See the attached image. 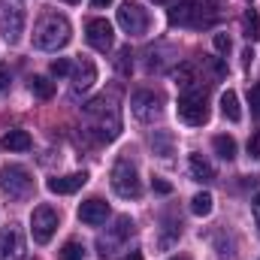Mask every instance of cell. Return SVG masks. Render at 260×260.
<instances>
[{
  "instance_id": "obj_16",
  "label": "cell",
  "mask_w": 260,
  "mask_h": 260,
  "mask_svg": "<svg viewBox=\"0 0 260 260\" xmlns=\"http://www.w3.org/2000/svg\"><path fill=\"white\" fill-rule=\"evenodd\" d=\"M88 182V173H70V176H61V179H49V191L52 194H76L79 188H85Z\"/></svg>"
},
{
  "instance_id": "obj_2",
  "label": "cell",
  "mask_w": 260,
  "mask_h": 260,
  "mask_svg": "<svg viewBox=\"0 0 260 260\" xmlns=\"http://www.w3.org/2000/svg\"><path fill=\"white\" fill-rule=\"evenodd\" d=\"M85 115L88 118H97L94 121V130L103 142H112L118 133H121V118H118V106L106 97H97L91 103H85Z\"/></svg>"
},
{
  "instance_id": "obj_8",
  "label": "cell",
  "mask_w": 260,
  "mask_h": 260,
  "mask_svg": "<svg viewBox=\"0 0 260 260\" xmlns=\"http://www.w3.org/2000/svg\"><path fill=\"white\" fill-rule=\"evenodd\" d=\"M58 230V212L52 206H37L30 215V236L37 245H46Z\"/></svg>"
},
{
  "instance_id": "obj_37",
  "label": "cell",
  "mask_w": 260,
  "mask_h": 260,
  "mask_svg": "<svg viewBox=\"0 0 260 260\" xmlns=\"http://www.w3.org/2000/svg\"><path fill=\"white\" fill-rule=\"evenodd\" d=\"M106 3H112V0H94V6L100 9V6H106Z\"/></svg>"
},
{
  "instance_id": "obj_26",
  "label": "cell",
  "mask_w": 260,
  "mask_h": 260,
  "mask_svg": "<svg viewBox=\"0 0 260 260\" xmlns=\"http://www.w3.org/2000/svg\"><path fill=\"white\" fill-rule=\"evenodd\" d=\"M85 257H88V248L82 242H76V239L64 242V248L58 251V260H85Z\"/></svg>"
},
{
  "instance_id": "obj_10",
  "label": "cell",
  "mask_w": 260,
  "mask_h": 260,
  "mask_svg": "<svg viewBox=\"0 0 260 260\" xmlns=\"http://www.w3.org/2000/svg\"><path fill=\"white\" fill-rule=\"evenodd\" d=\"M85 40H88L91 49H97V52H109V49H112V40H115L112 24H109L106 18H91V21L85 24Z\"/></svg>"
},
{
  "instance_id": "obj_13",
  "label": "cell",
  "mask_w": 260,
  "mask_h": 260,
  "mask_svg": "<svg viewBox=\"0 0 260 260\" xmlns=\"http://www.w3.org/2000/svg\"><path fill=\"white\" fill-rule=\"evenodd\" d=\"M130 233H133V221H130L127 215H121V218L115 221L112 233H109V236H100V239H97V248H100V254H103V257H106V254H112V248H115L118 242H124Z\"/></svg>"
},
{
  "instance_id": "obj_35",
  "label": "cell",
  "mask_w": 260,
  "mask_h": 260,
  "mask_svg": "<svg viewBox=\"0 0 260 260\" xmlns=\"http://www.w3.org/2000/svg\"><path fill=\"white\" fill-rule=\"evenodd\" d=\"M242 61H245V64H251V61H254V52H251V49H245V52H242Z\"/></svg>"
},
{
  "instance_id": "obj_18",
  "label": "cell",
  "mask_w": 260,
  "mask_h": 260,
  "mask_svg": "<svg viewBox=\"0 0 260 260\" xmlns=\"http://www.w3.org/2000/svg\"><path fill=\"white\" fill-rule=\"evenodd\" d=\"M221 115H224L227 121H233V124L242 121V106H239L236 91H224V94H221Z\"/></svg>"
},
{
  "instance_id": "obj_36",
  "label": "cell",
  "mask_w": 260,
  "mask_h": 260,
  "mask_svg": "<svg viewBox=\"0 0 260 260\" xmlns=\"http://www.w3.org/2000/svg\"><path fill=\"white\" fill-rule=\"evenodd\" d=\"M127 260H142V254H139V251H130V257Z\"/></svg>"
},
{
  "instance_id": "obj_14",
  "label": "cell",
  "mask_w": 260,
  "mask_h": 260,
  "mask_svg": "<svg viewBox=\"0 0 260 260\" xmlns=\"http://www.w3.org/2000/svg\"><path fill=\"white\" fill-rule=\"evenodd\" d=\"M24 257V242L15 227L0 230V260H21Z\"/></svg>"
},
{
  "instance_id": "obj_24",
  "label": "cell",
  "mask_w": 260,
  "mask_h": 260,
  "mask_svg": "<svg viewBox=\"0 0 260 260\" xmlns=\"http://www.w3.org/2000/svg\"><path fill=\"white\" fill-rule=\"evenodd\" d=\"M151 148H154V154L170 157V154H173V133H167V130H154V136H151Z\"/></svg>"
},
{
  "instance_id": "obj_22",
  "label": "cell",
  "mask_w": 260,
  "mask_h": 260,
  "mask_svg": "<svg viewBox=\"0 0 260 260\" xmlns=\"http://www.w3.org/2000/svg\"><path fill=\"white\" fill-rule=\"evenodd\" d=\"M212 145H215V151H218L221 160H233V157H236V139H233V136L218 133V136L212 139Z\"/></svg>"
},
{
  "instance_id": "obj_29",
  "label": "cell",
  "mask_w": 260,
  "mask_h": 260,
  "mask_svg": "<svg viewBox=\"0 0 260 260\" xmlns=\"http://www.w3.org/2000/svg\"><path fill=\"white\" fill-rule=\"evenodd\" d=\"M73 73V64L67 61V58H58V61H52V76H70Z\"/></svg>"
},
{
  "instance_id": "obj_32",
  "label": "cell",
  "mask_w": 260,
  "mask_h": 260,
  "mask_svg": "<svg viewBox=\"0 0 260 260\" xmlns=\"http://www.w3.org/2000/svg\"><path fill=\"white\" fill-rule=\"evenodd\" d=\"M248 154H251V157H260V133H254V136L248 139Z\"/></svg>"
},
{
  "instance_id": "obj_40",
  "label": "cell",
  "mask_w": 260,
  "mask_h": 260,
  "mask_svg": "<svg viewBox=\"0 0 260 260\" xmlns=\"http://www.w3.org/2000/svg\"><path fill=\"white\" fill-rule=\"evenodd\" d=\"M64 3H79V0H64Z\"/></svg>"
},
{
  "instance_id": "obj_9",
  "label": "cell",
  "mask_w": 260,
  "mask_h": 260,
  "mask_svg": "<svg viewBox=\"0 0 260 260\" xmlns=\"http://www.w3.org/2000/svg\"><path fill=\"white\" fill-rule=\"evenodd\" d=\"M118 24H121V30L130 34V37H142L148 30V12L136 0H124L118 6Z\"/></svg>"
},
{
  "instance_id": "obj_3",
  "label": "cell",
  "mask_w": 260,
  "mask_h": 260,
  "mask_svg": "<svg viewBox=\"0 0 260 260\" xmlns=\"http://www.w3.org/2000/svg\"><path fill=\"white\" fill-rule=\"evenodd\" d=\"M218 18L215 6H206V3H179L176 9H170V21L179 24V27H212Z\"/></svg>"
},
{
  "instance_id": "obj_17",
  "label": "cell",
  "mask_w": 260,
  "mask_h": 260,
  "mask_svg": "<svg viewBox=\"0 0 260 260\" xmlns=\"http://www.w3.org/2000/svg\"><path fill=\"white\" fill-rule=\"evenodd\" d=\"M188 170H191V179L200 182V185L215 182V167H212V160H209V157H203L200 151H194V154L188 157Z\"/></svg>"
},
{
  "instance_id": "obj_5",
  "label": "cell",
  "mask_w": 260,
  "mask_h": 260,
  "mask_svg": "<svg viewBox=\"0 0 260 260\" xmlns=\"http://www.w3.org/2000/svg\"><path fill=\"white\" fill-rule=\"evenodd\" d=\"M109 182H112V191L118 197H124V200H139V197H142V185H139L136 167L130 164L127 157H118V160L112 164Z\"/></svg>"
},
{
  "instance_id": "obj_27",
  "label": "cell",
  "mask_w": 260,
  "mask_h": 260,
  "mask_svg": "<svg viewBox=\"0 0 260 260\" xmlns=\"http://www.w3.org/2000/svg\"><path fill=\"white\" fill-rule=\"evenodd\" d=\"M115 70H118L121 76H130V70H133V55H130V46L118 49V55H115Z\"/></svg>"
},
{
  "instance_id": "obj_31",
  "label": "cell",
  "mask_w": 260,
  "mask_h": 260,
  "mask_svg": "<svg viewBox=\"0 0 260 260\" xmlns=\"http://www.w3.org/2000/svg\"><path fill=\"white\" fill-rule=\"evenodd\" d=\"M151 188H154V191H157V194H173V185H170V182H164V179H157V176H154V179H151Z\"/></svg>"
},
{
  "instance_id": "obj_1",
  "label": "cell",
  "mask_w": 260,
  "mask_h": 260,
  "mask_svg": "<svg viewBox=\"0 0 260 260\" xmlns=\"http://www.w3.org/2000/svg\"><path fill=\"white\" fill-rule=\"evenodd\" d=\"M70 37H73V27H70V21H67L64 15H58V12L43 15L40 24L34 27V46L43 49V52L64 49L67 43H70Z\"/></svg>"
},
{
  "instance_id": "obj_4",
  "label": "cell",
  "mask_w": 260,
  "mask_h": 260,
  "mask_svg": "<svg viewBox=\"0 0 260 260\" xmlns=\"http://www.w3.org/2000/svg\"><path fill=\"white\" fill-rule=\"evenodd\" d=\"M0 191L9 200H27L34 194V179L21 164H6L0 170Z\"/></svg>"
},
{
  "instance_id": "obj_20",
  "label": "cell",
  "mask_w": 260,
  "mask_h": 260,
  "mask_svg": "<svg viewBox=\"0 0 260 260\" xmlns=\"http://www.w3.org/2000/svg\"><path fill=\"white\" fill-rule=\"evenodd\" d=\"M242 34H245L248 43H257L260 40V15L254 9H245L242 12Z\"/></svg>"
},
{
  "instance_id": "obj_25",
  "label": "cell",
  "mask_w": 260,
  "mask_h": 260,
  "mask_svg": "<svg viewBox=\"0 0 260 260\" xmlns=\"http://www.w3.org/2000/svg\"><path fill=\"white\" fill-rule=\"evenodd\" d=\"M212 209H215V200L209 191H200V194L191 197V212L200 215V218H206V215H212Z\"/></svg>"
},
{
  "instance_id": "obj_19",
  "label": "cell",
  "mask_w": 260,
  "mask_h": 260,
  "mask_svg": "<svg viewBox=\"0 0 260 260\" xmlns=\"http://www.w3.org/2000/svg\"><path fill=\"white\" fill-rule=\"evenodd\" d=\"M3 148H9V151H27L30 148V133L27 130H9L3 136Z\"/></svg>"
},
{
  "instance_id": "obj_6",
  "label": "cell",
  "mask_w": 260,
  "mask_h": 260,
  "mask_svg": "<svg viewBox=\"0 0 260 260\" xmlns=\"http://www.w3.org/2000/svg\"><path fill=\"white\" fill-rule=\"evenodd\" d=\"M176 115H179L185 124H191V127H203V124L209 121L206 91H200V88H191V91H185V94L179 97V103H176Z\"/></svg>"
},
{
  "instance_id": "obj_30",
  "label": "cell",
  "mask_w": 260,
  "mask_h": 260,
  "mask_svg": "<svg viewBox=\"0 0 260 260\" xmlns=\"http://www.w3.org/2000/svg\"><path fill=\"white\" fill-rule=\"evenodd\" d=\"M248 100H251V112H254V118H260V82L257 85H251Z\"/></svg>"
},
{
  "instance_id": "obj_12",
  "label": "cell",
  "mask_w": 260,
  "mask_h": 260,
  "mask_svg": "<svg viewBox=\"0 0 260 260\" xmlns=\"http://www.w3.org/2000/svg\"><path fill=\"white\" fill-rule=\"evenodd\" d=\"M106 218H109V203L100 197H91L79 206V221L88 227H100V224H106Z\"/></svg>"
},
{
  "instance_id": "obj_28",
  "label": "cell",
  "mask_w": 260,
  "mask_h": 260,
  "mask_svg": "<svg viewBox=\"0 0 260 260\" xmlns=\"http://www.w3.org/2000/svg\"><path fill=\"white\" fill-rule=\"evenodd\" d=\"M212 46H215V52H218V55H227V52L233 49V43H230V37H227V34H215V37H212Z\"/></svg>"
},
{
  "instance_id": "obj_34",
  "label": "cell",
  "mask_w": 260,
  "mask_h": 260,
  "mask_svg": "<svg viewBox=\"0 0 260 260\" xmlns=\"http://www.w3.org/2000/svg\"><path fill=\"white\" fill-rule=\"evenodd\" d=\"M251 212H254V221L260 224V194H254V200H251Z\"/></svg>"
},
{
  "instance_id": "obj_11",
  "label": "cell",
  "mask_w": 260,
  "mask_h": 260,
  "mask_svg": "<svg viewBox=\"0 0 260 260\" xmlns=\"http://www.w3.org/2000/svg\"><path fill=\"white\" fill-rule=\"evenodd\" d=\"M0 34L9 46H18L21 43V34H24V12L9 6L3 15H0Z\"/></svg>"
},
{
  "instance_id": "obj_39",
  "label": "cell",
  "mask_w": 260,
  "mask_h": 260,
  "mask_svg": "<svg viewBox=\"0 0 260 260\" xmlns=\"http://www.w3.org/2000/svg\"><path fill=\"white\" fill-rule=\"evenodd\" d=\"M170 260H191V257H185V254H182V257H170Z\"/></svg>"
},
{
  "instance_id": "obj_21",
  "label": "cell",
  "mask_w": 260,
  "mask_h": 260,
  "mask_svg": "<svg viewBox=\"0 0 260 260\" xmlns=\"http://www.w3.org/2000/svg\"><path fill=\"white\" fill-rule=\"evenodd\" d=\"M173 79H176V85H182V91L197 88V70H194V64H179L176 70H173Z\"/></svg>"
},
{
  "instance_id": "obj_23",
  "label": "cell",
  "mask_w": 260,
  "mask_h": 260,
  "mask_svg": "<svg viewBox=\"0 0 260 260\" xmlns=\"http://www.w3.org/2000/svg\"><path fill=\"white\" fill-rule=\"evenodd\" d=\"M27 88H30V94L40 97V100H52V97H55V85H52L46 76H34V79L27 82Z\"/></svg>"
},
{
  "instance_id": "obj_33",
  "label": "cell",
  "mask_w": 260,
  "mask_h": 260,
  "mask_svg": "<svg viewBox=\"0 0 260 260\" xmlns=\"http://www.w3.org/2000/svg\"><path fill=\"white\" fill-rule=\"evenodd\" d=\"M9 88V67L0 64V91H6Z\"/></svg>"
},
{
  "instance_id": "obj_38",
  "label": "cell",
  "mask_w": 260,
  "mask_h": 260,
  "mask_svg": "<svg viewBox=\"0 0 260 260\" xmlns=\"http://www.w3.org/2000/svg\"><path fill=\"white\" fill-rule=\"evenodd\" d=\"M151 3H173V0H151Z\"/></svg>"
},
{
  "instance_id": "obj_15",
  "label": "cell",
  "mask_w": 260,
  "mask_h": 260,
  "mask_svg": "<svg viewBox=\"0 0 260 260\" xmlns=\"http://www.w3.org/2000/svg\"><path fill=\"white\" fill-rule=\"evenodd\" d=\"M94 82H97V67H94V61L91 58H79L76 67H73V94L88 91Z\"/></svg>"
},
{
  "instance_id": "obj_7",
  "label": "cell",
  "mask_w": 260,
  "mask_h": 260,
  "mask_svg": "<svg viewBox=\"0 0 260 260\" xmlns=\"http://www.w3.org/2000/svg\"><path fill=\"white\" fill-rule=\"evenodd\" d=\"M130 112L136 115V121L151 124V121L160 118V112H164V97L154 94V91H136V94L130 97Z\"/></svg>"
}]
</instances>
